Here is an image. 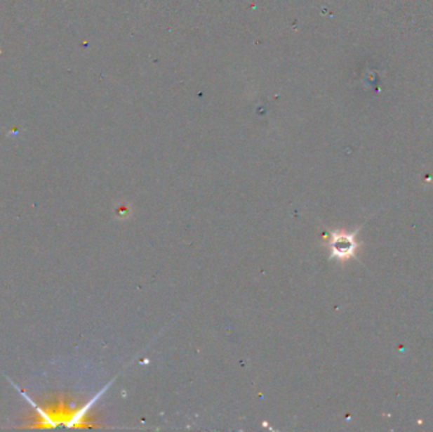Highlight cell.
Segmentation results:
<instances>
[{
	"label": "cell",
	"mask_w": 433,
	"mask_h": 432,
	"mask_svg": "<svg viewBox=\"0 0 433 432\" xmlns=\"http://www.w3.org/2000/svg\"><path fill=\"white\" fill-rule=\"evenodd\" d=\"M357 230L355 233L347 231H332L327 240V247L330 250V258H336L340 261H347L349 258H355L356 251L360 244L356 240Z\"/></svg>",
	"instance_id": "6da1fadb"
}]
</instances>
